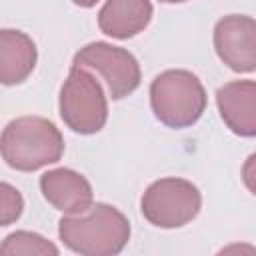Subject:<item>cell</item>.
Returning a JSON list of instances; mask_svg holds the SVG:
<instances>
[{"instance_id":"3","label":"cell","mask_w":256,"mask_h":256,"mask_svg":"<svg viewBox=\"0 0 256 256\" xmlns=\"http://www.w3.org/2000/svg\"><path fill=\"white\" fill-rule=\"evenodd\" d=\"M150 106L168 128H188L206 110V90L190 70H164L150 84Z\"/></svg>"},{"instance_id":"15","label":"cell","mask_w":256,"mask_h":256,"mask_svg":"<svg viewBox=\"0 0 256 256\" xmlns=\"http://www.w3.org/2000/svg\"><path fill=\"white\" fill-rule=\"evenodd\" d=\"M164 4H178V2H186V0H160Z\"/></svg>"},{"instance_id":"4","label":"cell","mask_w":256,"mask_h":256,"mask_svg":"<svg viewBox=\"0 0 256 256\" xmlns=\"http://www.w3.org/2000/svg\"><path fill=\"white\" fill-rule=\"evenodd\" d=\"M60 118L78 134H96L108 120V102L100 82L84 68L72 66L60 88Z\"/></svg>"},{"instance_id":"14","label":"cell","mask_w":256,"mask_h":256,"mask_svg":"<svg viewBox=\"0 0 256 256\" xmlns=\"http://www.w3.org/2000/svg\"><path fill=\"white\" fill-rule=\"evenodd\" d=\"M72 2H74L76 6H82V8H92L98 0H72Z\"/></svg>"},{"instance_id":"2","label":"cell","mask_w":256,"mask_h":256,"mask_svg":"<svg viewBox=\"0 0 256 256\" xmlns=\"http://www.w3.org/2000/svg\"><path fill=\"white\" fill-rule=\"evenodd\" d=\"M64 138L54 122L42 116H20L10 120L0 134L4 162L20 172H34L62 158Z\"/></svg>"},{"instance_id":"12","label":"cell","mask_w":256,"mask_h":256,"mask_svg":"<svg viewBox=\"0 0 256 256\" xmlns=\"http://www.w3.org/2000/svg\"><path fill=\"white\" fill-rule=\"evenodd\" d=\"M0 254L2 256H32V254L58 256V248L36 232L18 230L4 238V242L0 244Z\"/></svg>"},{"instance_id":"5","label":"cell","mask_w":256,"mask_h":256,"mask_svg":"<svg viewBox=\"0 0 256 256\" xmlns=\"http://www.w3.org/2000/svg\"><path fill=\"white\" fill-rule=\"evenodd\" d=\"M200 206V190L184 178H160L146 188L140 200L142 216L158 228H180L192 222Z\"/></svg>"},{"instance_id":"8","label":"cell","mask_w":256,"mask_h":256,"mask_svg":"<svg viewBox=\"0 0 256 256\" xmlns=\"http://www.w3.org/2000/svg\"><path fill=\"white\" fill-rule=\"evenodd\" d=\"M42 196L64 214H80L92 204L90 182L72 168H54L40 176Z\"/></svg>"},{"instance_id":"11","label":"cell","mask_w":256,"mask_h":256,"mask_svg":"<svg viewBox=\"0 0 256 256\" xmlns=\"http://www.w3.org/2000/svg\"><path fill=\"white\" fill-rule=\"evenodd\" d=\"M38 60L34 40L12 28L0 30V84L14 86L24 82Z\"/></svg>"},{"instance_id":"13","label":"cell","mask_w":256,"mask_h":256,"mask_svg":"<svg viewBox=\"0 0 256 256\" xmlns=\"http://www.w3.org/2000/svg\"><path fill=\"white\" fill-rule=\"evenodd\" d=\"M24 210V198L16 186L0 182V226L14 224Z\"/></svg>"},{"instance_id":"7","label":"cell","mask_w":256,"mask_h":256,"mask_svg":"<svg viewBox=\"0 0 256 256\" xmlns=\"http://www.w3.org/2000/svg\"><path fill=\"white\" fill-rule=\"evenodd\" d=\"M214 48L218 58L234 72H254L256 68V22L252 16L230 14L214 26Z\"/></svg>"},{"instance_id":"10","label":"cell","mask_w":256,"mask_h":256,"mask_svg":"<svg viewBox=\"0 0 256 256\" xmlns=\"http://www.w3.org/2000/svg\"><path fill=\"white\" fill-rule=\"evenodd\" d=\"M152 12L150 0H106L98 12V26L106 36L126 40L150 24Z\"/></svg>"},{"instance_id":"6","label":"cell","mask_w":256,"mask_h":256,"mask_svg":"<svg viewBox=\"0 0 256 256\" xmlns=\"http://www.w3.org/2000/svg\"><path fill=\"white\" fill-rule=\"evenodd\" d=\"M72 66L96 72L112 100L132 94L140 86V66L132 52L108 42H90L74 54Z\"/></svg>"},{"instance_id":"1","label":"cell","mask_w":256,"mask_h":256,"mask_svg":"<svg viewBox=\"0 0 256 256\" xmlns=\"http://www.w3.org/2000/svg\"><path fill=\"white\" fill-rule=\"evenodd\" d=\"M58 236L66 248L82 256H114L130 240V222L114 206L96 202L80 214L62 216Z\"/></svg>"},{"instance_id":"9","label":"cell","mask_w":256,"mask_h":256,"mask_svg":"<svg viewBox=\"0 0 256 256\" xmlns=\"http://www.w3.org/2000/svg\"><path fill=\"white\" fill-rule=\"evenodd\" d=\"M216 104L226 126L244 138L256 134V84L234 80L216 90Z\"/></svg>"}]
</instances>
